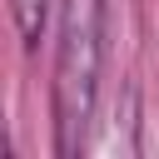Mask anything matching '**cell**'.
I'll list each match as a JSON object with an SVG mask.
<instances>
[{
  "label": "cell",
  "mask_w": 159,
  "mask_h": 159,
  "mask_svg": "<svg viewBox=\"0 0 159 159\" xmlns=\"http://www.w3.org/2000/svg\"><path fill=\"white\" fill-rule=\"evenodd\" d=\"M45 15H50V0H10V20H15V35L25 50L40 45V30H45Z\"/></svg>",
  "instance_id": "obj_2"
},
{
  "label": "cell",
  "mask_w": 159,
  "mask_h": 159,
  "mask_svg": "<svg viewBox=\"0 0 159 159\" xmlns=\"http://www.w3.org/2000/svg\"><path fill=\"white\" fill-rule=\"evenodd\" d=\"M104 10L109 0H65L60 10V50H55V154L75 159L89 139L99 70H104Z\"/></svg>",
  "instance_id": "obj_1"
}]
</instances>
